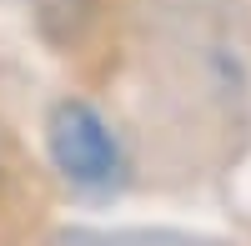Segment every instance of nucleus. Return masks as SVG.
<instances>
[{
  "instance_id": "f257e3e1",
  "label": "nucleus",
  "mask_w": 251,
  "mask_h": 246,
  "mask_svg": "<svg viewBox=\"0 0 251 246\" xmlns=\"http://www.w3.org/2000/svg\"><path fill=\"white\" fill-rule=\"evenodd\" d=\"M50 156L75 186L106 191L121 181V141L91 106H60L50 116Z\"/></svg>"
}]
</instances>
